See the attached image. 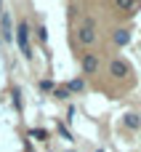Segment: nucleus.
I'll return each mask as SVG.
<instances>
[{
    "mask_svg": "<svg viewBox=\"0 0 141 152\" xmlns=\"http://www.w3.org/2000/svg\"><path fill=\"white\" fill-rule=\"evenodd\" d=\"M16 40H19V51L29 59L32 51H29V24H27V21H19V27H16Z\"/></svg>",
    "mask_w": 141,
    "mask_h": 152,
    "instance_id": "1",
    "label": "nucleus"
},
{
    "mask_svg": "<svg viewBox=\"0 0 141 152\" xmlns=\"http://www.w3.org/2000/svg\"><path fill=\"white\" fill-rule=\"evenodd\" d=\"M77 40H80L83 45H91V43L96 40V27H93V21H91V19H85V21H83V27L77 29Z\"/></svg>",
    "mask_w": 141,
    "mask_h": 152,
    "instance_id": "2",
    "label": "nucleus"
},
{
    "mask_svg": "<svg viewBox=\"0 0 141 152\" xmlns=\"http://www.w3.org/2000/svg\"><path fill=\"white\" fill-rule=\"evenodd\" d=\"M109 75L112 77H128L131 75V64L125 59H112L109 61Z\"/></svg>",
    "mask_w": 141,
    "mask_h": 152,
    "instance_id": "3",
    "label": "nucleus"
},
{
    "mask_svg": "<svg viewBox=\"0 0 141 152\" xmlns=\"http://www.w3.org/2000/svg\"><path fill=\"white\" fill-rule=\"evenodd\" d=\"M96 69H99V59H96L93 53H85V56H83V72H85V75H93Z\"/></svg>",
    "mask_w": 141,
    "mask_h": 152,
    "instance_id": "4",
    "label": "nucleus"
},
{
    "mask_svg": "<svg viewBox=\"0 0 141 152\" xmlns=\"http://www.w3.org/2000/svg\"><path fill=\"white\" fill-rule=\"evenodd\" d=\"M0 27H3V37H5V40L16 37V32L11 29V16H8V13H5V16H0Z\"/></svg>",
    "mask_w": 141,
    "mask_h": 152,
    "instance_id": "5",
    "label": "nucleus"
},
{
    "mask_svg": "<svg viewBox=\"0 0 141 152\" xmlns=\"http://www.w3.org/2000/svg\"><path fill=\"white\" fill-rule=\"evenodd\" d=\"M112 37H115L117 45H128V43H131V32H128V29H115Z\"/></svg>",
    "mask_w": 141,
    "mask_h": 152,
    "instance_id": "6",
    "label": "nucleus"
},
{
    "mask_svg": "<svg viewBox=\"0 0 141 152\" xmlns=\"http://www.w3.org/2000/svg\"><path fill=\"white\" fill-rule=\"evenodd\" d=\"M125 126H128V128H139V126H141V118L136 115V112H128V115H125Z\"/></svg>",
    "mask_w": 141,
    "mask_h": 152,
    "instance_id": "7",
    "label": "nucleus"
},
{
    "mask_svg": "<svg viewBox=\"0 0 141 152\" xmlns=\"http://www.w3.org/2000/svg\"><path fill=\"white\" fill-rule=\"evenodd\" d=\"M115 5H117L120 11H133V8H136V0H115Z\"/></svg>",
    "mask_w": 141,
    "mask_h": 152,
    "instance_id": "8",
    "label": "nucleus"
},
{
    "mask_svg": "<svg viewBox=\"0 0 141 152\" xmlns=\"http://www.w3.org/2000/svg\"><path fill=\"white\" fill-rule=\"evenodd\" d=\"M83 86H85V83H83V80L77 77V80H72V83L67 86V91H69V94H72V91H83Z\"/></svg>",
    "mask_w": 141,
    "mask_h": 152,
    "instance_id": "9",
    "label": "nucleus"
},
{
    "mask_svg": "<svg viewBox=\"0 0 141 152\" xmlns=\"http://www.w3.org/2000/svg\"><path fill=\"white\" fill-rule=\"evenodd\" d=\"M29 136H35V139H40V142H43V139H48V134H45L43 128H32V131H29Z\"/></svg>",
    "mask_w": 141,
    "mask_h": 152,
    "instance_id": "10",
    "label": "nucleus"
},
{
    "mask_svg": "<svg viewBox=\"0 0 141 152\" xmlns=\"http://www.w3.org/2000/svg\"><path fill=\"white\" fill-rule=\"evenodd\" d=\"M37 37L45 43V40H48V29H45V27H37Z\"/></svg>",
    "mask_w": 141,
    "mask_h": 152,
    "instance_id": "11",
    "label": "nucleus"
},
{
    "mask_svg": "<svg viewBox=\"0 0 141 152\" xmlns=\"http://www.w3.org/2000/svg\"><path fill=\"white\" fill-rule=\"evenodd\" d=\"M40 88H43V91H53V83H51V80H40Z\"/></svg>",
    "mask_w": 141,
    "mask_h": 152,
    "instance_id": "12",
    "label": "nucleus"
},
{
    "mask_svg": "<svg viewBox=\"0 0 141 152\" xmlns=\"http://www.w3.org/2000/svg\"><path fill=\"white\" fill-rule=\"evenodd\" d=\"M67 96H69L67 88H56V99H67Z\"/></svg>",
    "mask_w": 141,
    "mask_h": 152,
    "instance_id": "13",
    "label": "nucleus"
},
{
    "mask_svg": "<svg viewBox=\"0 0 141 152\" xmlns=\"http://www.w3.org/2000/svg\"><path fill=\"white\" fill-rule=\"evenodd\" d=\"M0 16H3V8H0Z\"/></svg>",
    "mask_w": 141,
    "mask_h": 152,
    "instance_id": "14",
    "label": "nucleus"
}]
</instances>
